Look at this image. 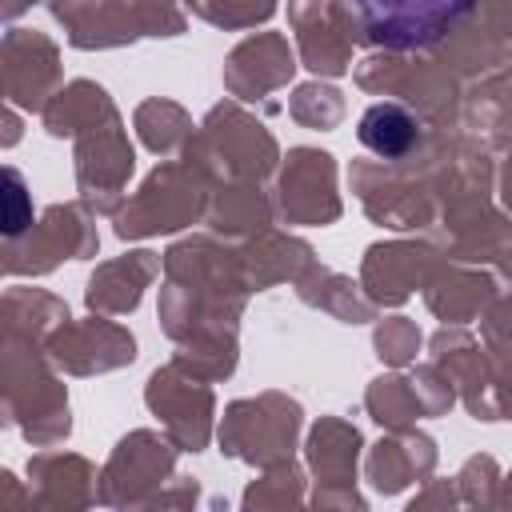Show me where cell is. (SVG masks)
Returning <instances> with one entry per match:
<instances>
[{
	"instance_id": "obj_1",
	"label": "cell",
	"mask_w": 512,
	"mask_h": 512,
	"mask_svg": "<svg viewBox=\"0 0 512 512\" xmlns=\"http://www.w3.org/2000/svg\"><path fill=\"white\" fill-rule=\"evenodd\" d=\"M452 148L456 140L440 132V136H428V144L408 160H352L348 180H352L360 208L376 224L396 228V232L436 224Z\"/></svg>"
},
{
	"instance_id": "obj_2",
	"label": "cell",
	"mask_w": 512,
	"mask_h": 512,
	"mask_svg": "<svg viewBox=\"0 0 512 512\" xmlns=\"http://www.w3.org/2000/svg\"><path fill=\"white\" fill-rule=\"evenodd\" d=\"M356 88L372 96H388L408 104L428 128L448 132L460 120V76L440 60L424 52H372L352 68Z\"/></svg>"
},
{
	"instance_id": "obj_3",
	"label": "cell",
	"mask_w": 512,
	"mask_h": 512,
	"mask_svg": "<svg viewBox=\"0 0 512 512\" xmlns=\"http://www.w3.org/2000/svg\"><path fill=\"white\" fill-rule=\"evenodd\" d=\"M212 188H216V180L200 164H192L188 156L164 160L116 208V216H112L116 236L120 240H148V236L180 232V228L208 216Z\"/></svg>"
},
{
	"instance_id": "obj_4",
	"label": "cell",
	"mask_w": 512,
	"mask_h": 512,
	"mask_svg": "<svg viewBox=\"0 0 512 512\" xmlns=\"http://www.w3.org/2000/svg\"><path fill=\"white\" fill-rule=\"evenodd\" d=\"M180 156L200 164L216 184H228V180H256L260 184L284 160L276 136L240 100L216 104L196 124V132H192V140Z\"/></svg>"
},
{
	"instance_id": "obj_5",
	"label": "cell",
	"mask_w": 512,
	"mask_h": 512,
	"mask_svg": "<svg viewBox=\"0 0 512 512\" xmlns=\"http://www.w3.org/2000/svg\"><path fill=\"white\" fill-rule=\"evenodd\" d=\"M352 44L372 52L436 48L476 0H336Z\"/></svg>"
},
{
	"instance_id": "obj_6",
	"label": "cell",
	"mask_w": 512,
	"mask_h": 512,
	"mask_svg": "<svg viewBox=\"0 0 512 512\" xmlns=\"http://www.w3.org/2000/svg\"><path fill=\"white\" fill-rule=\"evenodd\" d=\"M72 48H120L140 36H180L188 28L176 0H48Z\"/></svg>"
},
{
	"instance_id": "obj_7",
	"label": "cell",
	"mask_w": 512,
	"mask_h": 512,
	"mask_svg": "<svg viewBox=\"0 0 512 512\" xmlns=\"http://www.w3.org/2000/svg\"><path fill=\"white\" fill-rule=\"evenodd\" d=\"M304 408L284 392H260L232 400L220 420V452L252 468H272L292 460Z\"/></svg>"
},
{
	"instance_id": "obj_8",
	"label": "cell",
	"mask_w": 512,
	"mask_h": 512,
	"mask_svg": "<svg viewBox=\"0 0 512 512\" xmlns=\"http://www.w3.org/2000/svg\"><path fill=\"white\" fill-rule=\"evenodd\" d=\"M48 352L36 340L8 336L4 344V380H8V412L24 424L32 444H56L68 436V396L64 384L48 372Z\"/></svg>"
},
{
	"instance_id": "obj_9",
	"label": "cell",
	"mask_w": 512,
	"mask_h": 512,
	"mask_svg": "<svg viewBox=\"0 0 512 512\" xmlns=\"http://www.w3.org/2000/svg\"><path fill=\"white\" fill-rule=\"evenodd\" d=\"M272 208L284 224H304V228L336 224L344 212L336 192V156L308 144L288 148V156L276 168Z\"/></svg>"
},
{
	"instance_id": "obj_10",
	"label": "cell",
	"mask_w": 512,
	"mask_h": 512,
	"mask_svg": "<svg viewBox=\"0 0 512 512\" xmlns=\"http://www.w3.org/2000/svg\"><path fill=\"white\" fill-rule=\"evenodd\" d=\"M164 276L212 304H224V308H236L244 312V300H248V276H244V260H240V248H232V240L224 236H188V240H176L168 252H164Z\"/></svg>"
},
{
	"instance_id": "obj_11",
	"label": "cell",
	"mask_w": 512,
	"mask_h": 512,
	"mask_svg": "<svg viewBox=\"0 0 512 512\" xmlns=\"http://www.w3.org/2000/svg\"><path fill=\"white\" fill-rule=\"evenodd\" d=\"M176 444L168 440V432H152V428H136L128 432L104 472H100V488H96V500L104 504H116V508H136V504H148L164 484H172V468H176Z\"/></svg>"
},
{
	"instance_id": "obj_12",
	"label": "cell",
	"mask_w": 512,
	"mask_h": 512,
	"mask_svg": "<svg viewBox=\"0 0 512 512\" xmlns=\"http://www.w3.org/2000/svg\"><path fill=\"white\" fill-rule=\"evenodd\" d=\"M212 380L180 368L176 360H168L164 368H156L148 376L144 388V404L152 408V416H160L168 440L180 452H204L212 440V416H216V396L208 388Z\"/></svg>"
},
{
	"instance_id": "obj_13",
	"label": "cell",
	"mask_w": 512,
	"mask_h": 512,
	"mask_svg": "<svg viewBox=\"0 0 512 512\" xmlns=\"http://www.w3.org/2000/svg\"><path fill=\"white\" fill-rule=\"evenodd\" d=\"M96 224H92V212L80 208V204H52L24 236L8 240L4 248V268L8 276H20V272H52L60 260H84V256H96Z\"/></svg>"
},
{
	"instance_id": "obj_14",
	"label": "cell",
	"mask_w": 512,
	"mask_h": 512,
	"mask_svg": "<svg viewBox=\"0 0 512 512\" xmlns=\"http://www.w3.org/2000/svg\"><path fill=\"white\" fill-rule=\"evenodd\" d=\"M436 56L468 80L512 68V0H476L472 12L436 44Z\"/></svg>"
},
{
	"instance_id": "obj_15",
	"label": "cell",
	"mask_w": 512,
	"mask_h": 512,
	"mask_svg": "<svg viewBox=\"0 0 512 512\" xmlns=\"http://www.w3.org/2000/svg\"><path fill=\"white\" fill-rule=\"evenodd\" d=\"M132 168H136V152L124 136L120 120L76 136V188H80V200L88 212L116 216Z\"/></svg>"
},
{
	"instance_id": "obj_16",
	"label": "cell",
	"mask_w": 512,
	"mask_h": 512,
	"mask_svg": "<svg viewBox=\"0 0 512 512\" xmlns=\"http://www.w3.org/2000/svg\"><path fill=\"white\" fill-rule=\"evenodd\" d=\"M440 264L444 256L432 240H380L360 260V288L376 308H396L416 288L424 292Z\"/></svg>"
},
{
	"instance_id": "obj_17",
	"label": "cell",
	"mask_w": 512,
	"mask_h": 512,
	"mask_svg": "<svg viewBox=\"0 0 512 512\" xmlns=\"http://www.w3.org/2000/svg\"><path fill=\"white\" fill-rule=\"evenodd\" d=\"M48 360L72 376H96V372H112L136 360V340L124 324L104 320L100 312H92L88 320H64L48 344H44Z\"/></svg>"
},
{
	"instance_id": "obj_18",
	"label": "cell",
	"mask_w": 512,
	"mask_h": 512,
	"mask_svg": "<svg viewBox=\"0 0 512 512\" xmlns=\"http://www.w3.org/2000/svg\"><path fill=\"white\" fill-rule=\"evenodd\" d=\"M300 64L316 76H344L352 68V36L336 0H288Z\"/></svg>"
},
{
	"instance_id": "obj_19",
	"label": "cell",
	"mask_w": 512,
	"mask_h": 512,
	"mask_svg": "<svg viewBox=\"0 0 512 512\" xmlns=\"http://www.w3.org/2000/svg\"><path fill=\"white\" fill-rule=\"evenodd\" d=\"M60 80V52L44 32L28 28H8L4 36V88L8 100L20 108L44 112V104L56 96Z\"/></svg>"
},
{
	"instance_id": "obj_20",
	"label": "cell",
	"mask_w": 512,
	"mask_h": 512,
	"mask_svg": "<svg viewBox=\"0 0 512 512\" xmlns=\"http://www.w3.org/2000/svg\"><path fill=\"white\" fill-rule=\"evenodd\" d=\"M296 72V52L288 48V36L280 32H256L240 40L224 60V88L244 100H264L268 92L284 88Z\"/></svg>"
},
{
	"instance_id": "obj_21",
	"label": "cell",
	"mask_w": 512,
	"mask_h": 512,
	"mask_svg": "<svg viewBox=\"0 0 512 512\" xmlns=\"http://www.w3.org/2000/svg\"><path fill=\"white\" fill-rule=\"evenodd\" d=\"M436 468V440L428 432H416L412 428H392L388 436H380L372 448H368V460H364V472L372 480L376 492L392 496L416 480H428Z\"/></svg>"
},
{
	"instance_id": "obj_22",
	"label": "cell",
	"mask_w": 512,
	"mask_h": 512,
	"mask_svg": "<svg viewBox=\"0 0 512 512\" xmlns=\"http://www.w3.org/2000/svg\"><path fill=\"white\" fill-rule=\"evenodd\" d=\"M496 296V280L484 264H464V260H444L432 280L424 284V304L436 320L444 324H468L480 320L488 300Z\"/></svg>"
},
{
	"instance_id": "obj_23",
	"label": "cell",
	"mask_w": 512,
	"mask_h": 512,
	"mask_svg": "<svg viewBox=\"0 0 512 512\" xmlns=\"http://www.w3.org/2000/svg\"><path fill=\"white\" fill-rule=\"evenodd\" d=\"M160 264H164V256H156L148 248H136V252L96 264V272L88 276V292H84L88 308L100 316H128L140 304L144 288L156 280Z\"/></svg>"
},
{
	"instance_id": "obj_24",
	"label": "cell",
	"mask_w": 512,
	"mask_h": 512,
	"mask_svg": "<svg viewBox=\"0 0 512 512\" xmlns=\"http://www.w3.org/2000/svg\"><path fill=\"white\" fill-rule=\"evenodd\" d=\"M240 260H244L248 288H252V292H264V288H276V284H284V280L296 284V280L316 264V252H312V244H304L300 236L264 228L260 236H252V240L240 244Z\"/></svg>"
},
{
	"instance_id": "obj_25",
	"label": "cell",
	"mask_w": 512,
	"mask_h": 512,
	"mask_svg": "<svg viewBox=\"0 0 512 512\" xmlns=\"http://www.w3.org/2000/svg\"><path fill=\"white\" fill-rule=\"evenodd\" d=\"M276 208H272V196L256 184V180H228V184H216L212 188V200H208V228L232 244H244L252 236H260L268 224H272Z\"/></svg>"
},
{
	"instance_id": "obj_26",
	"label": "cell",
	"mask_w": 512,
	"mask_h": 512,
	"mask_svg": "<svg viewBox=\"0 0 512 512\" xmlns=\"http://www.w3.org/2000/svg\"><path fill=\"white\" fill-rule=\"evenodd\" d=\"M360 432L356 424L340 416H320L308 432L304 456L320 488H356V464H360Z\"/></svg>"
},
{
	"instance_id": "obj_27",
	"label": "cell",
	"mask_w": 512,
	"mask_h": 512,
	"mask_svg": "<svg viewBox=\"0 0 512 512\" xmlns=\"http://www.w3.org/2000/svg\"><path fill=\"white\" fill-rule=\"evenodd\" d=\"M356 140L376 156V160H408L428 144V128L424 120L400 104V100H376L360 124H356Z\"/></svg>"
},
{
	"instance_id": "obj_28",
	"label": "cell",
	"mask_w": 512,
	"mask_h": 512,
	"mask_svg": "<svg viewBox=\"0 0 512 512\" xmlns=\"http://www.w3.org/2000/svg\"><path fill=\"white\" fill-rule=\"evenodd\" d=\"M120 112L112 104V96L92 84V80H72L64 84L48 104H44V128L52 136H84V132H96L104 124H116Z\"/></svg>"
},
{
	"instance_id": "obj_29",
	"label": "cell",
	"mask_w": 512,
	"mask_h": 512,
	"mask_svg": "<svg viewBox=\"0 0 512 512\" xmlns=\"http://www.w3.org/2000/svg\"><path fill=\"white\" fill-rule=\"evenodd\" d=\"M460 120L484 136V144L512 148V68L480 76L460 100Z\"/></svg>"
},
{
	"instance_id": "obj_30",
	"label": "cell",
	"mask_w": 512,
	"mask_h": 512,
	"mask_svg": "<svg viewBox=\"0 0 512 512\" xmlns=\"http://www.w3.org/2000/svg\"><path fill=\"white\" fill-rule=\"evenodd\" d=\"M292 288H296V296H300L304 304L328 312V316L340 320V324H368V320H376V304L368 300V292L360 288V280H348V276L324 268L320 260H316Z\"/></svg>"
},
{
	"instance_id": "obj_31",
	"label": "cell",
	"mask_w": 512,
	"mask_h": 512,
	"mask_svg": "<svg viewBox=\"0 0 512 512\" xmlns=\"http://www.w3.org/2000/svg\"><path fill=\"white\" fill-rule=\"evenodd\" d=\"M32 480H40V500L44 504H64V508H80L96 500L92 480H100L92 472V464L84 456H68V452H44L32 460Z\"/></svg>"
},
{
	"instance_id": "obj_32",
	"label": "cell",
	"mask_w": 512,
	"mask_h": 512,
	"mask_svg": "<svg viewBox=\"0 0 512 512\" xmlns=\"http://www.w3.org/2000/svg\"><path fill=\"white\" fill-rule=\"evenodd\" d=\"M132 124H136L140 144H144L148 152H156V156H176V152H184L188 140H192V132H196L192 116H188L176 100H160V96L144 100V104L136 108Z\"/></svg>"
},
{
	"instance_id": "obj_33",
	"label": "cell",
	"mask_w": 512,
	"mask_h": 512,
	"mask_svg": "<svg viewBox=\"0 0 512 512\" xmlns=\"http://www.w3.org/2000/svg\"><path fill=\"white\" fill-rule=\"evenodd\" d=\"M68 320V304L32 288H8L4 296V328L8 336H24V340H36V344H48V336Z\"/></svg>"
},
{
	"instance_id": "obj_34",
	"label": "cell",
	"mask_w": 512,
	"mask_h": 512,
	"mask_svg": "<svg viewBox=\"0 0 512 512\" xmlns=\"http://www.w3.org/2000/svg\"><path fill=\"white\" fill-rule=\"evenodd\" d=\"M364 408L368 416L392 432V428H412L420 416H424V404L416 396V384L412 376H400V372H388V376H376L364 392Z\"/></svg>"
},
{
	"instance_id": "obj_35",
	"label": "cell",
	"mask_w": 512,
	"mask_h": 512,
	"mask_svg": "<svg viewBox=\"0 0 512 512\" xmlns=\"http://www.w3.org/2000/svg\"><path fill=\"white\" fill-rule=\"evenodd\" d=\"M288 116L300 124V128H316V132H328L344 120V92L324 84V80H308V84H296L292 96H288Z\"/></svg>"
},
{
	"instance_id": "obj_36",
	"label": "cell",
	"mask_w": 512,
	"mask_h": 512,
	"mask_svg": "<svg viewBox=\"0 0 512 512\" xmlns=\"http://www.w3.org/2000/svg\"><path fill=\"white\" fill-rule=\"evenodd\" d=\"M300 500H304V476L292 460L264 468V476L252 480L244 492V508H292Z\"/></svg>"
},
{
	"instance_id": "obj_37",
	"label": "cell",
	"mask_w": 512,
	"mask_h": 512,
	"mask_svg": "<svg viewBox=\"0 0 512 512\" xmlns=\"http://www.w3.org/2000/svg\"><path fill=\"white\" fill-rule=\"evenodd\" d=\"M192 16L224 28V32H244L264 20H272L276 0H184Z\"/></svg>"
},
{
	"instance_id": "obj_38",
	"label": "cell",
	"mask_w": 512,
	"mask_h": 512,
	"mask_svg": "<svg viewBox=\"0 0 512 512\" xmlns=\"http://www.w3.org/2000/svg\"><path fill=\"white\" fill-rule=\"evenodd\" d=\"M420 344H424V336H420L416 320H408V316H388V320H380L376 332H372L376 356H380L384 364H392V368L412 364L416 352H420Z\"/></svg>"
},
{
	"instance_id": "obj_39",
	"label": "cell",
	"mask_w": 512,
	"mask_h": 512,
	"mask_svg": "<svg viewBox=\"0 0 512 512\" xmlns=\"http://www.w3.org/2000/svg\"><path fill=\"white\" fill-rule=\"evenodd\" d=\"M500 468L492 456H468L464 468L456 472V492L464 504L472 508H496V496H500Z\"/></svg>"
},
{
	"instance_id": "obj_40",
	"label": "cell",
	"mask_w": 512,
	"mask_h": 512,
	"mask_svg": "<svg viewBox=\"0 0 512 512\" xmlns=\"http://www.w3.org/2000/svg\"><path fill=\"white\" fill-rule=\"evenodd\" d=\"M412 384H416V396H420V404H424V416H444V412L456 404V388H452V380L444 376V368H440L436 360L420 364V368L412 372Z\"/></svg>"
},
{
	"instance_id": "obj_41",
	"label": "cell",
	"mask_w": 512,
	"mask_h": 512,
	"mask_svg": "<svg viewBox=\"0 0 512 512\" xmlns=\"http://www.w3.org/2000/svg\"><path fill=\"white\" fill-rule=\"evenodd\" d=\"M488 404L492 420H512V348H488Z\"/></svg>"
},
{
	"instance_id": "obj_42",
	"label": "cell",
	"mask_w": 512,
	"mask_h": 512,
	"mask_svg": "<svg viewBox=\"0 0 512 512\" xmlns=\"http://www.w3.org/2000/svg\"><path fill=\"white\" fill-rule=\"evenodd\" d=\"M32 228V204L24 196V176L8 164L4 168V236L16 240Z\"/></svg>"
},
{
	"instance_id": "obj_43",
	"label": "cell",
	"mask_w": 512,
	"mask_h": 512,
	"mask_svg": "<svg viewBox=\"0 0 512 512\" xmlns=\"http://www.w3.org/2000/svg\"><path fill=\"white\" fill-rule=\"evenodd\" d=\"M480 336L488 348H512V292H496L480 312Z\"/></svg>"
},
{
	"instance_id": "obj_44",
	"label": "cell",
	"mask_w": 512,
	"mask_h": 512,
	"mask_svg": "<svg viewBox=\"0 0 512 512\" xmlns=\"http://www.w3.org/2000/svg\"><path fill=\"white\" fill-rule=\"evenodd\" d=\"M460 500V492H456V484H448V480H428V488L408 504L412 512L416 508H452Z\"/></svg>"
},
{
	"instance_id": "obj_45",
	"label": "cell",
	"mask_w": 512,
	"mask_h": 512,
	"mask_svg": "<svg viewBox=\"0 0 512 512\" xmlns=\"http://www.w3.org/2000/svg\"><path fill=\"white\" fill-rule=\"evenodd\" d=\"M312 504L316 508H332V504H340V508H364V496L356 488H316Z\"/></svg>"
},
{
	"instance_id": "obj_46",
	"label": "cell",
	"mask_w": 512,
	"mask_h": 512,
	"mask_svg": "<svg viewBox=\"0 0 512 512\" xmlns=\"http://www.w3.org/2000/svg\"><path fill=\"white\" fill-rule=\"evenodd\" d=\"M500 200H504V212L512 216V148H508L504 168H500Z\"/></svg>"
},
{
	"instance_id": "obj_47",
	"label": "cell",
	"mask_w": 512,
	"mask_h": 512,
	"mask_svg": "<svg viewBox=\"0 0 512 512\" xmlns=\"http://www.w3.org/2000/svg\"><path fill=\"white\" fill-rule=\"evenodd\" d=\"M496 508H512V472L500 480V496H496Z\"/></svg>"
},
{
	"instance_id": "obj_48",
	"label": "cell",
	"mask_w": 512,
	"mask_h": 512,
	"mask_svg": "<svg viewBox=\"0 0 512 512\" xmlns=\"http://www.w3.org/2000/svg\"><path fill=\"white\" fill-rule=\"evenodd\" d=\"M28 4H32V0H4V12H8V16H20Z\"/></svg>"
}]
</instances>
